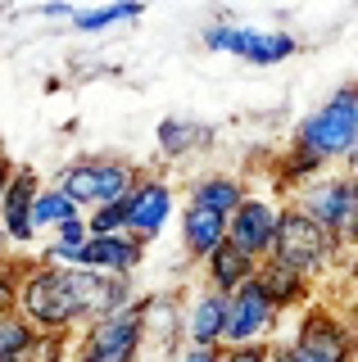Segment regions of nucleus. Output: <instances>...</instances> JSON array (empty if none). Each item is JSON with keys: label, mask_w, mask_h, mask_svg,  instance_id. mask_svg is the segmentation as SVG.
Masks as SVG:
<instances>
[{"label": "nucleus", "mask_w": 358, "mask_h": 362, "mask_svg": "<svg viewBox=\"0 0 358 362\" xmlns=\"http://www.w3.org/2000/svg\"><path fill=\"white\" fill-rule=\"evenodd\" d=\"M14 313L23 317L37 335H73L82 326V313L73 303L69 272L46 263H23L14 286Z\"/></svg>", "instance_id": "obj_1"}, {"label": "nucleus", "mask_w": 358, "mask_h": 362, "mask_svg": "<svg viewBox=\"0 0 358 362\" xmlns=\"http://www.w3.org/2000/svg\"><path fill=\"white\" fill-rule=\"evenodd\" d=\"M354 136H358V82L331 90V95L295 127V141L290 145L313 154L318 163H345Z\"/></svg>", "instance_id": "obj_2"}, {"label": "nucleus", "mask_w": 358, "mask_h": 362, "mask_svg": "<svg viewBox=\"0 0 358 362\" xmlns=\"http://www.w3.org/2000/svg\"><path fill=\"white\" fill-rule=\"evenodd\" d=\"M141 181V173L127 163V158H114V154H86V158H73L69 168H59L54 177V190L73 199V209H105V204H118L127 199V190Z\"/></svg>", "instance_id": "obj_3"}, {"label": "nucleus", "mask_w": 358, "mask_h": 362, "mask_svg": "<svg viewBox=\"0 0 358 362\" xmlns=\"http://www.w3.org/2000/svg\"><path fill=\"white\" fill-rule=\"evenodd\" d=\"M267 258L290 267V272H299V276H308V281H318L322 272H331L345 258V245L331 240L327 231H318L299 209L282 204V213H277V235H272V254Z\"/></svg>", "instance_id": "obj_4"}, {"label": "nucleus", "mask_w": 358, "mask_h": 362, "mask_svg": "<svg viewBox=\"0 0 358 362\" xmlns=\"http://www.w3.org/2000/svg\"><path fill=\"white\" fill-rule=\"evenodd\" d=\"M286 354L290 362H358V326L331 303H308Z\"/></svg>", "instance_id": "obj_5"}, {"label": "nucleus", "mask_w": 358, "mask_h": 362, "mask_svg": "<svg viewBox=\"0 0 358 362\" xmlns=\"http://www.w3.org/2000/svg\"><path fill=\"white\" fill-rule=\"evenodd\" d=\"M141 349H145V317H141V299H137L127 313H114V317H100V322L82 326L69 362H137Z\"/></svg>", "instance_id": "obj_6"}, {"label": "nucleus", "mask_w": 358, "mask_h": 362, "mask_svg": "<svg viewBox=\"0 0 358 362\" xmlns=\"http://www.w3.org/2000/svg\"><path fill=\"white\" fill-rule=\"evenodd\" d=\"M290 209H299L318 231H327L331 240L345 245V226H350V213H354V177L350 173L313 177L308 186H299L290 195Z\"/></svg>", "instance_id": "obj_7"}, {"label": "nucleus", "mask_w": 358, "mask_h": 362, "mask_svg": "<svg viewBox=\"0 0 358 362\" xmlns=\"http://www.w3.org/2000/svg\"><path fill=\"white\" fill-rule=\"evenodd\" d=\"M204 50H222L236 54L245 64H282L290 54H299V41L290 32H272V28H236V23H214L204 28Z\"/></svg>", "instance_id": "obj_8"}, {"label": "nucleus", "mask_w": 358, "mask_h": 362, "mask_svg": "<svg viewBox=\"0 0 358 362\" xmlns=\"http://www.w3.org/2000/svg\"><path fill=\"white\" fill-rule=\"evenodd\" d=\"M282 313L267 303L259 281H245L241 290L227 294V326H222V349H245V344H272V331Z\"/></svg>", "instance_id": "obj_9"}, {"label": "nucleus", "mask_w": 358, "mask_h": 362, "mask_svg": "<svg viewBox=\"0 0 358 362\" xmlns=\"http://www.w3.org/2000/svg\"><path fill=\"white\" fill-rule=\"evenodd\" d=\"M127 235H137L141 245H150L154 235L168 226V218L177 213V195H173V186H168L163 177H145L127 190Z\"/></svg>", "instance_id": "obj_10"}, {"label": "nucleus", "mask_w": 358, "mask_h": 362, "mask_svg": "<svg viewBox=\"0 0 358 362\" xmlns=\"http://www.w3.org/2000/svg\"><path fill=\"white\" fill-rule=\"evenodd\" d=\"M277 213H282V204H272V199H263V195H245V204L227 218V245H236L245 258L263 263V258L272 254Z\"/></svg>", "instance_id": "obj_11"}, {"label": "nucleus", "mask_w": 358, "mask_h": 362, "mask_svg": "<svg viewBox=\"0 0 358 362\" xmlns=\"http://www.w3.org/2000/svg\"><path fill=\"white\" fill-rule=\"evenodd\" d=\"M145 258V245L137 235H91L82 249L73 254V267L82 272H100V276H132Z\"/></svg>", "instance_id": "obj_12"}, {"label": "nucleus", "mask_w": 358, "mask_h": 362, "mask_svg": "<svg viewBox=\"0 0 358 362\" xmlns=\"http://www.w3.org/2000/svg\"><path fill=\"white\" fill-rule=\"evenodd\" d=\"M41 190V177L32 168H14L5 195H0V235L9 245H32V199Z\"/></svg>", "instance_id": "obj_13"}, {"label": "nucleus", "mask_w": 358, "mask_h": 362, "mask_svg": "<svg viewBox=\"0 0 358 362\" xmlns=\"http://www.w3.org/2000/svg\"><path fill=\"white\" fill-rule=\"evenodd\" d=\"M222 326H227V294L200 290L182 313L186 349H222Z\"/></svg>", "instance_id": "obj_14"}, {"label": "nucleus", "mask_w": 358, "mask_h": 362, "mask_svg": "<svg viewBox=\"0 0 358 362\" xmlns=\"http://www.w3.org/2000/svg\"><path fill=\"white\" fill-rule=\"evenodd\" d=\"M254 281H259V290L267 294V303H272L277 313H304L308 299H313V281L299 276V272H290L282 263H272V258H263L259 272H254Z\"/></svg>", "instance_id": "obj_15"}, {"label": "nucleus", "mask_w": 358, "mask_h": 362, "mask_svg": "<svg viewBox=\"0 0 358 362\" xmlns=\"http://www.w3.org/2000/svg\"><path fill=\"white\" fill-rule=\"evenodd\" d=\"M245 181L236 173H204L186 186V204L191 209H204V213H218V218H231V213L245 204Z\"/></svg>", "instance_id": "obj_16"}, {"label": "nucleus", "mask_w": 358, "mask_h": 362, "mask_svg": "<svg viewBox=\"0 0 358 362\" xmlns=\"http://www.w3.org/2000/svg\"><path fill=\"white\" fill-rule=\"evenodd\" d=\"M254 272H259V263H254V258H245L236 245L222 240L214 254L204 258V290L231 294V290H241L245 281H254Z\"/></svg>", "instance_id": "obj_17"}, {"label": "nucleus", "mask_w": 358, "mask_h": 362, "mask_svg": "<svg viewBox=\"0 0 358 362\" xmlns=\"http://www.w3.org/2000/svg\"><path fill=\"white\" fill-rule=\"evenodd\" d=\"M177 222H182V249L195 263H204V258L227 240V218H218V213H204V209H191V204H186Z\"/></svg>", "instance_id": "obj_18"}, {"label": "nucleus", "mask_w": 358, "mask_h": 362, "mask_svg": "<svg viewBox=\"0 0 358 362\" xmlns=\"http://www.w3.org/2000/svg\"><path fill=\"white\" fill-rule=\"evenodd\" d=\"M154 141H159L163 158H191V154L214 145V127H209V122H195V118H163L159 132H154Z\"/></svg>", "instance_id": "obj_19"}, {"label": "nucleus", "mask_w": 358, "mask_h": 362, "mask_svg": "<svg viewBox=\"0 0 358 362\" xmlns=\"http://www.w3.org/2000/svg\"><path fill=\"white\" fill-rule=\"evenodd\" d=\"M322 173H327V163H318L313 154L295 150V145H286V150H282V158L272 163V177H277V186H282V190H290V195H295L299 186H308L313 177H322Z\"/></svg>", "instance_id": "obj_20"}, {"label": "nucleus", "mask_w": 358, "mask_h": 362, "mask_svg": "<svg viewBox=\"0 0 358 362\" xmlns=\"http://www.w3.org/2000/svg\"><path fill=\"white\" fill-rule=\"evenodd\" d=\"M69 218H82V213L73 209V199L59 195L54 186H41L37 199H32V231H54V226L69 222Z\"/></svg>", "instance_id": "obj_21"}, {"label": "nucleus", "mask_w": 358, "mask_h": 362, "mask_svg": "<svg viewBox=\"0 0 358 362\" xmlns=\"http://www.w3.org/2000/svg\"><path fill=\"white\" fill-rule=\"evenodd\" d=\"M127 18H141V5L137 0H122V5H100V9H73V28L77 32H105L114 23H127Z\"/></svg>", "instance_id": "obj_22"}, {"label": "nucleus", "mask_w": 358, "mask_h": 362, "mask_svg": "<svg viewBox=\"0 0 358 362\" xmlns=\"http://www.w3.org/2000/svg\"><path fill=\"white\" fill-rule=\"evenodd\" d=\"M32 339H37V331L18 313H0V358H23Z\"/></svg>", "instance_id": "obj_23"}, {"label": "nucleus", "mask_w": 358, "mask_h": 362, "mask_svg": "<svg viewBox=\"0 0 358 362\" xmlns=\"http://www.w3.org/2000/svg\"><path fill=\"white\" fill-rule=\"evenodd\" d=\"M86 218V231L91 235H122L127 231V204H105V209H91V213H82Z\"/></svg>", "instance_id": "obj_24"}, {"label": "nucleus", "mask_w": 358, "mask_h": 362, "mask_svg": "<svg viewBox=\"0 0 358 362\" xmlns=\"http://www.w3.org/2000/svg\"><path fill=\"white\" fill-rule=\"evenodd\" d=\"M23 362H69V335H37Z\"/></svg>", "instance_id": "obj_25"}, {"label": "nucleus", "mask_w": 358, "mask_h": 362, "mask_svg": "<svg viewBox=\"0 0 358 362\" xmlns=\"http://www.w3.org/2000/svg\"><path fill=\"white\" fill-rule=\"evenodd\" d=\"M86 240H91V231H86V218H69V222L54 226V245H64V249H82Z\"/></svg>", "instance_id": "obj_26"}, {"label": "nucleus", "mask_w": 358, "mask_h": 362, "mask_svg": "<svg viewBox=\"0 0 358 362\" xmlns=\"http://www.w3.org/2000/svg\"><path fill=\"white\" fill-rule=\"evenodd\" d=\"M267 349L272 344H245V349H222L218 362H267Z\"/></svg>", "instance_id": "obj_27"}, {"label": "nucleus", "mask_w": 358, "mask_h": 362, "mask_svg": "<svg viewBox=\"0 0 358 362\" xmlns=\"http://www.w3.org/2000/svg\"><path fill=\"white\" fill-rule=\"evenodd\" d=\"M358 245V173H354V213H350V226H345V249Z\"/></svg>", "instance_id": "obj_28"}, {"label": "nucleus", "mask_w": 358, "mask_h": 362, "mask_svg": "<svg viewBox=\"0 0 358 362\" xmlns=\"http://www.w3.org/2000/svg\"><path fill=\"white\" fill-rule=\"evenodd\" d=\"M222 349H182L177 354V362H218Z\"/></svg>", "instance_id": "obj_29"}, {"label": "nucleus", "mask_w": 358, "mask_h": 362, "mask_svg": "<svg viewBox=\"0 0 358 362\" xmlns=\"http://www.w3.org/2000/svg\"><path fill=\"white\" fill-rule=\"evenodd\" d=\"M18 267H23V263H14V258L0 254V281H18Z\"/></svg>", "instance_id": "obj_30"}, {"label": "nucleus", "mask_w": 358, "mask_h": 362, "mask_svg": "<svg viewBox=\"0 0 358 362\" xmlns=\"http://www.w3.org/2000/svg\"><path fill=\"white\" fill-rule=\"evenodd\" d=\"M46 18H73V5H41Z\"/></svg>", "instance_id": "obj_31"}, {"label": "nucleus", "mask_w": 358, "mask_h": 362, "mask_svg": "<svg viewBox=\"0 0 358 362\" xmlns=\"http://www.w3.org/2000/svg\"><path fill=\"white\" fill-rule=\"evenodd\" d=\"M14 168H18V163H9V158L0 154V195H5V186H9V177H14Z\"/></svg>", "instance_id": "obj_32"}, {"label": "nucleus", "mask_w": 358, "mask_h": 362, "mask_svg": "<svg viewBox=\"0 0 358 362\" xmlns=\"http://www.w3.org/2000/svg\"><path fill=\"white\" fill-rule=\"evenodd\" d=\"M345 281H354V286H358V245H354V254L345 258Z\"/></svg>", "instance_id": "obj_33"}, {"label": "nucleus", "mask_w": 358, "mask_h": 362, "mask_svg": "<svg viewBox=\"0 0 358 362\" xmlns=\"http://www.w3.org/2000/svg\"><path fill=\"white\" fill-rule=\"evenodd\" d=\"M267 362H290V354H286V344H272V349H267Z\"/></svg>", "instance_id": "obj_34"}, {"label": "nucleus", "mask_w": 358, "mask_h": 362, "mask_svg": "<svg viewBox=\"0 0 358 362\" xmlns=\"http://www.w3.org/2000/svg\"><path fill=\"white\" fill-rule=\"evenodd\" d=\"M0 362H23V358H0Z\"/></svg>", "instance_id": "obj_35"}, {"label": "nucleus", "mask_w": 358, "mask_h": 362, "mask_svg": "<svg viewBox=\"0 0 358 362\" xmlns=\"http://www.w3.org/2000/svg\"><path fill=\"white\" fill-rule=\"evenodd\" d=\"M354 326H358V303H354Z\"/></svg>", "instance_id": "obj_36"}]
</instances>
